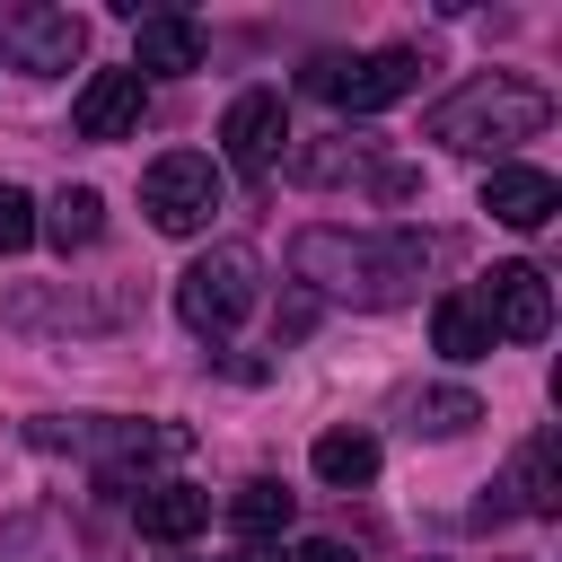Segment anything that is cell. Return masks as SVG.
Instances as JSON below:
<instances>
[{
    "instance_id": "cell-1",
    "label": "cell",
    "mask_w": 562,
    "mask_h": 562,
    "mask_svg": "<svg viewBox=\"0 0 562 562\" xmlns=\"http://www.w3.org/2000/svg\"><path fill=\"white\" fill-rule=\"evenodd\" d=\"M290 263H299V281H316L325 299L395 307V299H413V281H422L430 246H422L413 228H386V237H378V228H299Z\"/></svg>"
},
{
    "instance_id": "cell-2",
    "label": "cell",
    "mask_w": 562,
    "mask_h": 562,
    "mask_svg": "<svg viewBox=\"0 0 562 562\" xmlns=\"http://www.w3.org/2000/svg\"><path fill=\"white\" fill-rule=\"evenodd\" d=\"M544 123H553V97L527 88V79H509V70L465 79L457 97L430 105V140H439V149H518V140H536Z\"/></svg>"
},
{
    "instance_id": "cell-3",
    "label": "cell",
    "mask_w": 562,
    "mask_h": 562,
    "mask_svg": "<svg viewBox=\"0 0 562 562\" xmlns=\"http://www.w3.org/2000/svg\"><path fill=\"white\" fill-rule=\"evenodd\" d=\"M255 299H263V255H255V246H211V255H193L184 281H176V316H184L193 334H237V325L255 316Z\"/></svg>"
},
{
    "instance_id": "cell-4",
    "label": "cell",
    "mask_w": 562,
    "mask_h": 562,
    "mask_svg": "<svg viewBox=\"0 0 562 562\" xmlns=\"http://www.w3.org/2000/svg\"><path fill=\"white\" fill-rule=\"evenodd\" d=\"M140 211H149V228H167V237L211 228V211H220V167H211L202 149L149 158V167H140Z\"/></svg>"
},
{
    "instance_id": "cell-5",
    "label": "cell",
    "mask_w": 562,
    "mask_h": 562,
    "mask_svg": "<svg viewBox=\"0 0 562 562\" xmlns=\"http://www.w3.org/2000/svg\"><path fill=\"white\" fill-rule=\"evenodd\" d=\"M413 79H422V53H413V44H386V53H360V61H316V70H307V88L342 97L351 114H378V105L413 97Z\"/></svg>"
},
{
    "instance_id": "cell-6",
    "label": "cell",
    "mask_w": 562,
    "mask_h": 562,
    "mask_svg": "<svg viewBox=\"0 0 562 562\" xmlns=\"http://www.w3.org/2000/svg\"><path fill=\"white\" fill-rule=\"evenodd\" d=\"M474 307H483V325L509 334V342H544V334H553V281H544L536 263H492L483 290H474Z\"/></svg>"
},
{
    "instance_id": "cell-7",
    "label": "cell",
    "mask_w": 562,
    "mask_h": 562,
    "mask_svg": "<svg viewBox=\"0 0 562 562\" xmlns=\"http://www.w3.org/2000/svg\"><path fill=\"white\" fill-rule=\"evenodd\" d=\"M79 44H88V26L70 18V9H0V53L18 61V70H70L79 61Z\"/></svg>"
},
{
    "instance_id": "cell-8",
    "label": "cell",
    "mask_w": 562,
    "mask_h": 562,
    "mask_svg": "<svg viewBox=\"0 0 562 562\" xmlns=\"http://www.w3.org/2000/svg\"><path fill=\"white\" fill-rule=\"evenodd\" d=\"M281 88H246V97H228V114H220V149H228V167L237 176H263L272 158H281Z\"/></svg>"
},
{
    "instance_id": "cell-9",
    "label": "cell",
    "mask_w": 562,
    "mask_h": 562,
    "mask_svg": "<svg viewBox=\"0 0 562 562\" xmlns=\"http://www.w3.org/2000/svg\"><path fill=\"white\" fill-rule=\"evenodd\" d=\"M140 123V70H88V88L70 97V132L79 140H123Z\"/></svg>"
},
{
    "instance_id": "cell-10",
    "label": "cell",
    "mask_w": 562,
    "mask_h": 562,
    "mask_svg": "<svg viewBox=\"0 0 562 562\" xmlns=\"http://www.w3.org/2000/svg\"><path fill=\"white\" fill-rule=\"evenodd\" d=\"M123 299H79V290H9V325L26 334H105Z\"/></svg>"
},
{
    "instance_id": "cell-11",
    "label": "cell",
    "mask_w": 562,
    "mask_h": 562,
    "mask_svg": "<svg viewBox=\"0 0 562 562\" xmlns=\"http://www.w3.org/2000/svg\"><path fill=\"white\" fill-rule=\"evenodd\" d=\"M483 211H492L501 228H544V220L562 211V184H553L544 167H492V176H483Z\"/></svg>"
},
{
    "instance_id": "cell-12",
    "label": "cell",
    "mask_w": 562,
    "mask_h": 562,
    "mask_svg": "<svg viewBox=\"0 0 562 562\" xmlns=\"http://www.w3.org/2000/svg\"><path fill=\"white\" fill-rule=\"evenodd\" d=\"M132 518H140L149 544H184V536L211 527V492H193V483H140L132 492Z\"/></svg>"
},
{
    "instance_id": "cell-13",
    "label": "cell",
    "mask_w": 562,
    "mask_h": 562,
    "mask_svg": "<svg viewBox=\"0 0 562 562\" xmlns=\"http://www.w3.org/2000/svg\"><path fill=\"white\" fill-rule=\"evenodd\" d=\"M132 70H158V79H176V70H202V26H193V18H140Z\"/></svg>"
},
{
    "instance_id": "cell-14",
    "label": "cell",
    "mask_w": 562,
    "mask_h": 562,
    "mask_svg": "<svg viewBox=\"0 0 562 562\" xmlns=\"http://www.w3.org/2000/svg\"><path fill=\"white\" fill-rule=\"evenodd\" d=\"M307 465H316L334 492H360V483H378V439H369V430H325V439L307 448Z\"/></svg>"
},
{
    "instance_id": "cell-15",
    "label": "cell",
    "mask_w": 562,
    "mask_h": 562,
    "mask_svg": "<svg viewBox=\"0 0 562 562\" xmlns=\"http://www.w3.org/2000/svg\"><path fill=\"white\" fill-rule=\"evenodd\" d=\"M430 342H439L448 360H483V351H492V325H483V307H474L465 290H448V299H430Z\"/></svg>"
},
{
    "instance_id": "cell-16",
    "label": "cell",
    "mask_w": 562,
    "mask_h": 562,
    "mask_svg": "<svg viewBox=\"0 0 562 562\" xmlns=\"http://www.w3.org/2000/svg\"><path fill=\"white\" fill-rule=\"evenodd\" d=\"M35 228H44L61 255H70V246H97V237H105V193H97V184H70V193L53 202V220H35Z\"/></svg>"
},
{
    "instance_id": "cell-17",
    "label": "cell",
    "mask_w": 562,
    "mask_h": 562,
    "mask_svg": "<svg viewBox=\"0 0 562 562\" xmlns=\"http://www.w3.org/2000/svg\"><path fill=\"white\" fill-rule=\"evenodd\" d=\"M518 509H536V518H553L562 509V474H553V430H536V439H518Z\"/></svg>"
},
{
    "instance_id": "cell-18",
    "label": "cell",
    "mask_w": 562,
    "mask_h": 562,
    "mask_svg": "<svg viewBox=\"0 0 562 562\" xmlns=\"http://www.w3.org/2000/svg\"><path fill=\"white\" fill-rule=\"evenodd\" d=\"M290 509H299V501H290L281 483H237V492H228V527H237L246 544L281 536V527H290Z\"/></svg>"
},
{
    "instance_id": "cell-19",
    "label": "cell",
    "mask_w": 562,
    "mask_h": 562,
    "mask_svg": "<svg viewBox=\"0 0 562 562\" xmlns=\"http://www.w3.org/2000/svg\"><path fill=\"white\" fill-rule=\"evenodd\" d=\"M483 422V404L465 395V386H430V395H413V430L422 439H457V430H474Z\"/></svg>"
},
{
    "instance_id": "cell-20",
    "label": "cell",
    "mask_w": 562,
    "mask_h": 562,
    "mask_svg": "<svg viewBox=\"0 0 562 562\" xmlns=\"http://www.w3.org/2000/svg\"><path fill=\"white\" fill-rule=\"evenodd\" d=\"M35 246V202L18 184H0V255H26Z\"/></svg>"
},
{
    "instance_id": "cell-21",
    "label": "cell",
    "mask_w": 562,
    "mask_h": 562,
    "mask_svg": "<svg viewBox=\"0 0 562 562\" xmlns=\"http://www.w3.org/2000/svg\"><path fill=\"white\" fill-rule=\"evenodd\" d=\"M299 562H351V553H342L334 536H307V544H299Z\"/></svg>"
},
{
    "instance_id": "cell-22",
    "label": "cell",
    "mask_w": 562,
    "mask_h": 562,
    "mask_svg": "<svg viewBox=\"0 0 562 562\" xmlns=\"http://www.w3.org/2000/svg\"><path fill=\"white\" fill-rule=\"evenodd\" d=\"M228 562H272V553H228Z\"/></svg>"
}]
</instances>
